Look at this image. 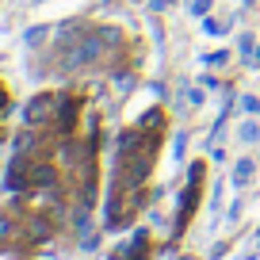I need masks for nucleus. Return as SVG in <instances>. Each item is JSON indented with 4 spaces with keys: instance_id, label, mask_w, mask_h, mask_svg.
Here are the masks:
<instances>
[{
    "instance_id": "11",
    "label": "nucleus",
    "mask_w": 260,
    "mask_h": 260,
    "mask_svg": "<svg viewBox=\"0 0 260 260\" xmlns=\"http://www.w3.org/2000/svg\"><path fill=\"white\" fill-rule=\"evenodd\" d=\"M16 237H23V230H19L16 222L8 218V214H0V245H8V241H16Z\"/></svg>"
},
{
    "instance_id": "14",
    "label": "nucleus",
    "mask_w": 260,
    "mask_h": 260,
    "mask_svg": "<svg viewBox=\"0 0 260 260\" xmlns=\"http://www.w3.org/2000/svg\"><path fill=\"white\" fill-rule=\"evenodd\" d=\"M203 176H207V161H191L187 165V180H191V184H203Z\"/></svg>"
},
{
    "instance_id": "13",
    "label": "nucleus",
    "mask_w": 260,
    "mask_h": 260,
    "mask_svg": "<svg viewBox=\"0 0 260 260\" xmlns=\"http://www.w3.org/2000/svg\"><path fill=\"white\" fill-rule=\"evenodd\" d=\"M237 107H241L245 115H256V119H260V96H252V92H245V96L237 100Z\"/></svg>"
},
{
    "instance_id": "12",
    "label": "nucleus",
    "mask_w": 260,
    "mask_h": 260,
    "mask_svg": "<svg viewBox=\"0 0 260 260\" xmlns=\"http://www.w3.org/2000/svg\"><path fill=\"white\" fill-rule=\"evenodd\" d=\"M226 31H230V19H211V16H203V35L218 39V35H226Z\"/></svg>"
},
{
    "instance_id": "23",
    "label": "nucleus",
    "mask_w": 260,
    "mask_h": 260,
    "mask_svg": "<svg viewBox=\"0 0 260 260\" xmlns=\"http://www.w3.org/2000/svg\"><path fill=\"white\" fill-rule=\"evenodd\" d=\"M237 260H256V252H245V256H237Z\"/></svg>"
},
{
    "instance_id": "17",
    "label": "nucleus",
    "mask_w": 260,
    "mask_h": 260,
    "mask_svg": "<svg viewBox=\"0 0 260 260\" xmlns=\"http://www.w3.org/2000/svg\"><path fill=\"white\" fill-rule=\"evenodd\" d=\"M184 149H187V134L180 130V134H176V142H172V153H176V161L184 157Z\"/></svg>"
},
{
    "instance_id": "22",
    "label": "nucleus",
    "mask_w": 260,
    "mask_h": 260,
    "mask_svg": "<svg viewBox=\"0 0 260 260\" xmlns=\"http://www.w3.org/2000/svg\"><path fill=\"white\" fill-rule=\"evenodd\" d=\"M165 4L169 0H149V12H165Z\"/></svg>"
},
{
    "instance_id": "15",
    "label": "nucleus",
    "mask_w": 260,
    "mask_h": 260,
    "mask_svg": "<svg viewBox=\"0 0 260 260\" xmlns=\"http://www.w3.org/2000/svg\"><path fill=\"white\" fill-rule=\"evenodd\" d=\"M184 100H187V107H203L207 104V88H191Z\"/></svg>"
},
{
    "instance_id": "6",
    "label": "nucleus",
    "mask_w": 260,
    "mask_h": 260,
    "mask_svg": "<svg viewBox=\"0 0 260 260\" xmlns=\"http://www.w3.org/2000/svg\"><path fill=\"white\" fill-rule=\"evenodd\" d=\"M237 138H241L245 146H256V142H260V119H256V115H249V119L237 122Z\"/></svg>"
},
{
    "instance_id": "24",
    "label": "nucleus",
    "mask_w": 260,
    "mask_h": 260,
    "mask_svg": "<svg viewBox=\"0 0 260 260\" xmlns=\"http://www.w3.org/2000/svg\"><path fill=\"white\" fill-rule=\"evenodd\" d=\"M241 4H256V0H241Z\"/></svg>"
},
{
    "instance_id": "19",
    "label": "nucleus",
    "mask_w": 260,
    "mask_h": 260,
    "mask_svg": "<svg viewBox=\"0 0 260 260\" xmlns=\"http://www.w3.org/2000/svg\"><path fill=\"white\" fill-rule=\"evenodd\" d=\"M226 252H230V245H226V241H214V245H211V260H222Z\"/></svg>"
},
{
    "instance_id": "16",
    "label": "nucleus",
    "mask_w": 260,
    "mask_h": 260,
    "mask_svg": "<svg viewBox=\"0 0 260 260\" xmlns=\"http://www.w3.org/2000/svg\"><path fill=\"white\" fill-rule=\"evenodd\" d=\"M191 16H195V19L211 16V0H191Z\"/></svg>"
},
{
    "instance_id": "1",
    "label": "nucleus",
    "mask_w": 260,
    "mask_h": 260,
    "mask_svg": "<svg viewBox=\"0 0 260 260\" xmlns=\"http://www.w3.org/2000/svg\"><path fill=\"white\" fill-rule=\"evenodd\" d=\"M57 100H61V96H54V92H39V96H35L31 104L23 107V126L39 130V126H46V122H54Z\"/></svg>"
},
{
    "instance_id": "2",
    "label": "nucleus",
    "mask_w": 260,
    "mask_h": 260,
    "mask_svg": "<svg viewBox=\"0 0 260 260\" xmlns=\"http://www.w3.org/2000/svg\"><path fill=\"white\" fill-rule=\"evenodd\" d=\"M199 199H203V184H191V180H187V187L180 191V211H176V226H172V241H180V237H184L191 214L199 211Z\"/></svg>"
},
{
    "instance_id": "3",
    "label": "nucleus",
    "mask_w": 260,
    "mask_h": 260,
    "mask_svg": "<svg viewBox=\"0 0 260 260\" xmlns=\"http://www.w3.org/2000/svg\"><path fill=\"white\" fill-rule=\"evenodd\" d=\"M81 115H84L81 100H77V96H61V100H57V115H54V130L61 134V138H73Z\"/></svg>"
},
{
    "instance_id": "18",
    "label": "nucleus",
    "mask_w": 260,
    "mask_h": 260,
    "mask_svg": "<svg viewBox=\"0 0 260 260\" xmlns=\"http://www.w3.org/2000/svg\"><path fill=\"white\" fill-rule=\"evenodd\" d=\"M241 214H245V203L237 199V203H230V211H226V222H237Z\"/></svg>"
},
{
    "instance_id": "25",
    "label": "nucleus",
    "mask_w": 260,
    "mask_h": 260,
    "mask_svg": "<svg viewBox=\"0 0 260 260\" xmlns=\"http://www.w3.org/2000/svg\"><path fill=\"white\" fill-rule=\"evenodd\" d=\"M256 245H260V234H256Z\"/></svg>"
},
{
    "instance_id": "9",
    "label": "nucleus",
    "mask_w": 260,
    "mask_h": 260,
    "mask_svg": "<svg viewBox=\"0 0 260 260\" xmlns=\"http://www.w3.org/2000/svg\"><path fill=\"white\" fill-rule=\"evenodd\" d=\"M230 61H234V54H230V50H211V54H203V65H207V69H226Z\"/></svg>"
},
{
    "instance_id": "10",
    "label": "nucleus",
    "mask_w": 260,
    "mask_h": 260,
    "mask_svg": "<svg viewBox=\"0 0 260 260\" xmlns=\"http://www.w3.org/2000/svg\"><path fill=\"white\" fill-rule=\"evenodd\" d=\"M111 88L119 92V96H126V92L134 88V73H126V69H115V73H111Z\"/></svg>"
},
{
    "instance_id": "7",
    "label": "nucleus",
    "mask_w": 260,
    "mask_h": 260,
    "mask_svg": "<svg viewBox=\"0 0 260 260\" xmlns=\"http://www.w3.org/2000/svg\"><path fill=\"white\" fill-rule=\"evenodd\" d=\"M165 122H169V119H165V111H161V107H149V111L138 119V126H142V130H149V134H161V130H165Z\"/></svg>"
},
{
    "instance_id": "4",
    "label": "nucleus",
    "mask_w": 260,
    "mask_h": 260,
    "mask_svg": "<svg viewBox=\"0 0 260 260\" xmlns=\"http://www.w3.org/2000/svg\"><path fill=\"white\" fill-rule=\"evenodd\" d=\"M57 230H54V222L46 218V214H27V222H23V237H27V245H42V241H50Z\"/></svg>"
},
{
    "instance_id": "8",
    "label": "nucleus",
    "mask_w": 260,
    "mask_h": 260,
    "mask_svg": "<svg viewBox=\"0 0 260 260\" xmlns=\"http://www.w3.org/2000/svg\"><path fill=\"white\" fill-rule=\"evenodd\" d=\"M50 35H54V27H50V23H35V27H27V31H23V42H27L31 50H39Z\"/></svg>"
},
{
    "instance_id": "5",
    "label": "nucleus",
    "mask_w": 260,
    "mask_h": 260,
    "mask_svg": "<svg viewBox=\"0 0 260 260\" xmlns=\"http://www.w3.org/2000/svg\"><path fill=\"white\" fill-rule=\"evenodd\" d=\"M252 176H256V161H252V157H237L234 172H230V184H234V187H249Z\"/></svg>"
},
{
    "instance_id": "20",
    "label": "nucleus",
    "mask_w": 260,
    "mask_h": 260,
    "mask_svg": "<svg viewBox=\"0 0 260 260\" xmlns=\"http://www.w3.org/2000/svg\"><path fill=\"white\" fill-rule=\"evenodd\" d=\"M199 84H203V88H207V92H214V88H222V84H218V77H211V73H203V77H199Z\"/></svg>"
},
{
    "instance_id": "21",
    "label": "nucleus",
    "mask_w": 260,
    "mask_h": 260,
    "mask_svg": "<svg viewBox=\"0 0 260 260\" xmlns=\"http://www.w3.org/2000/svg\"><path fill=\"white\" fill-rule=\"evenodd\" d=\"M211 161L222 165V161H226V149H222V146H211Z\"/></svg>"
}]
</instances>
